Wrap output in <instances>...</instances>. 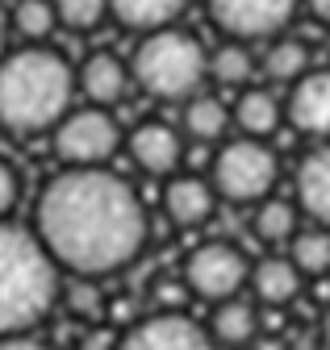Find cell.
I'll return each instance as SVG.
<instances>
[{"instance_id": "cell-1", "label": "cell", "mask_w": 330, "mask_h": 350, "mask_svg": "<svg viewBox=\"0 0 330 350\" xmlns=\"http://www.w3.org/2000/svg\"><path fill=\"white\" fill-rule=\"evenodd\" d=\"M34 234L59 271L105 280L147 246V208L130 180L109 167H63L42 188Z\"/></svg>"}, {"instance_id": "cell-2", "label": "cell", "mask_w": 330, "mask_h": 350, "mask_svg": "<svg viewBox=\"0 0 330 350\" xmlns=\"http://www.w3.org/2000/svg\"><path fill=\"white\" fill-rule=\"evenodd\" d=\"M75 96L71 63L47 42L0 55V125L9 134H47L55 129Z\"/></svg>"}, {"instance_id": "cell-3", "label": "cell", "mask_w": 330, "mask_h": 350, "mask_svg": "<svg viewBox=\"0 0 330 350\" xmlns=\"http://www.w3.org/2000/svg\"><path fill=\"white\" fill-rule=\"evenodd\" d=\"M63 296V271L34 230L0 221V334H21L42 321Z\"/></svg>"}, {"instance_id": "cell-4", "label": "cell", "mask_w": 330, "mask_h": 350, "mask_svg": "<svg viewBox=\"0 0 330 350\" xmlns=\"http://www.w3.org/2000/svg\"><path fill=\"white\" fill-rule=\"evenodd\" d=\"M130 75L155 100H188L196 96L205 79H210V51L201 46V38L180 29V25H163L142 33L130 59Z\"/></svg>"}, {"instance_id": "cell-5", "label": "cell", "mask_w": 330, "mask_h": 350, "mask_svg": "<svg viewBox=\"0 0 330 350\" xmlns=\"http://www.w3.org/2000/svg\"><path fill=\"white\" fill-rule=\"evenodd\" d=\"M276 180H280V159L264 138L238 134L222 142L210 163V184L218 200H230V204H259L264 196L276 192Z\"/></svg>"}, {"instance_id": "cell-6", "label": "cell", "mask_w": 330, "mask_h": 350, "mask_svg": "<svg viewBox=\"0 0 330 350\" xmlns=\"http://www.w3.org/2000/svg\"><path fill=\"white\" fill-rule=\"evenodd\" d=\"M51 142L59 163L67 167H105L121 150V125L109 109L84 105V109H67V117L51 129Z\"/></svg>"}, {"instance_id": "cell-7", "label": "cell", "mask_w": 330, "mask_h": 350, "mask_svg": "<svg viewBox=\"0 0 330 350\" xmlns=\"http://www.w3.org/2000/svg\"><path fill=\"white\" fill-rule=\"evenodd\" d=\"M246 275H251V262L246 254L234 246V242H201L188 258H184V288L188 296H201V300H230L246 288Z\"/></svg>"}, {"instance_id": "cell-8", "label": "cell", "mask_w": 330, "mask_h": 350, "mask_svg": "<svg viewBox=\"0 0 330 350\" xmlns=\"http://www.w3.org/2000/svg\"><path fill=\"white\" fill-rule=\"evenodd\" d=\"M205 13L234 42H268L288 33L293 17L301 13V0H205Z\"/></svg>"}, {"instance_id": "cell-9", "label": "cell", "mask_w": 330, "mask_h": 350, "mask_svg": "<svg viewBox=\"0 0 330 350\" xmlns=\"http://www.w3.org/2000/svg\"><path fill=\"white\" fill-rule=\"evenodd\" d=\"M117 350H218L210 329L184 317L180 309H159L126 329Z\"/></svg>"}, {"instance_id": "cell-10", "label": "cell", "mask_w": 330, "mask_h": 350, "mask_svg": "<svg viewBox=\"0 0 330 350\" xmlns=\"http://www.w3.org/2000/svg\"><path fill=\"white\" fill-rule=\"evenodd\" d=\"M284 121L309 142H330V67H309L297 83H288Z\"/></svg>"}, {"instance_id": "cell-11", "label": "cell", "mask_w": 330, "mask_h": 350, "mask_svg": "<svg viewBox=\"0 0 330 350\" xmlns=\"http://www.w3.org/2000/svg\"><path fill=\"white\" fill-rule=\"evenodd\" d=\"M121 146L130 150V163L138 171H147L151 180H168V175H176L180 163H184V134L172 129L168 121H142V125H134Z\"/></svg>"}, {"instance_id": "cell-12", "label": "cell", "mask_w": 330, "mask_h": 350, "mask_svg": "<svg viewBox=\"0 0 330 350\" xmlns=\"http://www.w3.org/2000/svg\"><path fill=\"white\" fill-rule=\"evenodd\" d=\"M293 200L301 217L330 230V142H314L293 175Z\"/></svg>"}, {"instance_id": "cell-13", "label": "cell", "mask_w": 330, "mask_h": 350, "mask_svg": "<svg viewBox=\"0 0 330 350\" xmlns=\"http://www.w3.org/2000/svg\"><path fill=\"white\" fill-rule=\"evenodd\" d=\"M218 213V192L201 175H168L163 188V217L180 230H196Z\"/></svg>"}, {"instance_id": "cell-14", "label": "cell", "mask_w": 330, "mask_h": 350, "mask_svg": "<svg viewBox=\"0 0 330 350\" xmlns=\"http://www.w3.org/2000/svg\"><path fill=\"white\" fill-rule=\"evenodd\" d=\"M130 83H134L130 63H121L113 51L88 55L84 63H79V71H75V88L84 92L88 105H101V109H113L121 96L130 92Z\"/></svg>"}, {"instance_id": "cell-15", "label": "cell", "mask_w": 330, "mask_h": 350, "mask_svg": "<svg viewBox=\"0 0 330 350\" xmlns=\"http://www.w3.org/2000/svg\"><path fill=\"white\" fill-rule=\"evenodd\" d=\"M246 288L255 292V304H264V309H288L301 296L305 275L297 271V262L288 254H264L259 262H251Z\"/></svg>"}, {"instance_id": "cell-16", "label": "cell", "mask_w": 330, "mask_h": 350, "mask_svg": "<svg viewBox=\"0 0 330 350\" xmlns=\"http://www.w3.org/2000/svg\"><path fill=\"white\" fill-rule=\"evenodd\" d=\"M230 121L242 138H272L276 129L284 125V100L272 92V88H255L246 83L238 88V100L230 105Z\"/></svg>"}, {"instance_id": "cell-17", "label": "cell", "mask_w": 330, "mask_h": 350, "mask_svg": "<svg viewBox=\"0 0 330 350\" xmlns=\"http://www.w3.org/2000/svg\"><path fill=\"white\" fill-rule=\"evenodd\" d=\"M210 338L222 350H251L259 338V304L246 300L242 292L230 300H218L210 317Z\"/></svg>"}, {"instance_id": "cell-18", "label": "cell", "mask_w": 330, "mask_h": 350, "mask_svg": "<svg viewBox=\"0 0 330 350\" xmlns=\"http://www.w3.org/2000/svg\"><path fill=\"white\" fill-rule=\"evenodd\" d=\"M230 105L214 92H196L184 100V113H180V134L192 138V142H222L226 129H230Z\"/></svg>"}, {"instance_id": "cell-19", "label": "cell", "mask_w": 330, "mask_h": 350, "mask_svg": "<svg viewBox=\"0 0 330 350\" xmlns=\"http://www.w3.org/2000/svg\"><path fill=\"white\" fill-rule=\"evenodd\" d=\"M301 230V208L297 200L288 196H264L259 204H251V234L268 246H288V238H293Z\"/></svg>"}, {"instance_id": "cell-20", "label": "cell", "mask_w": 330, "mask_h": 350, "mask_svg": "<svg viewBox=\"0 0 330 350\" xmlns=\"http://www.w3.org/2000/svg\"><path fill=\"white\" fill-rule=\"evenodd\" d=\"M259 67H264V75H268L272 83H284V88H288V83H297V79L314 67V55H309V46H305L301 38L276 33V38H268Z\"/></svg>"}, {"instance_id": "cell-21", "label": "cell", "mask_w": 330, "mask_h": 350, "mask_svg": "<svg viewBox=\"0 0 330 350\" xmlns=\"http://www.w3.org/2000/svg\"><path fill=\"white\" fill-rule=\"evenodd\" d=\"M188 0H109V17L134 33H151L163 25H176Z\"/></svg>"}, {"instance_id": "cell-22", "label": "cell", "mask_w": 330, "mask_h": 350, "mask_svg": "<svg viewBox=\"0 0 330 350\" xmlns=\"http://www.w3.org/2000/svg\"><path fill=\"white\" fill-rule=\"evenodd\" d=\"M284 254L297 262V271L305 280H318V275H330V230L326 226H301L293 238H288Z\"/></svg>"}, {"instance_id": "cell-23", "label": "cell", "mask_w": 330, "mask_h": 350, "mask_svg": "<svg viewBox=\"0 0 330 350\" xmlns=\"http://www.w3.org/2000/svg\"><path fill=\"white\" fill-rule=\"evenodd\" d=\"M255 55H251V42H234L226 38L222 46L210 51V79L222 88H246L255 79Z\"/></svg>"}, {"instance_id": "cell-24", "label": "cell", "mask_w": 330, "mask_h": 350, "mask_svg": "<svg viewBox=\"0 0 330 350\" xmlns=\"http://www.w3.org/2000/svg\"><path fill=\"white\" fill-rule=\"evenodd\" d=\"M9 25H13V33L25 38V42H47V38L59 29V17H55V5H51V0H13Z\"/></svg>"}, {"instance_id": "cell-25", "label": "cell", "mask_w": 330, "mask_h": 350, "mask_svg": "<svg viewBox=\"0 0 330 350\" xmlns=\"http://www.w3.org/2000/svg\"><path fill=\"white\" fill-rule=\"evenodd\" d=\"M51 5H55L59 25L75 33H88L109 17V0H51Z\"/></svg>"}, {"instance_id": "cell-26", "label": "cell", "mask_w": 330, "mask_h": 350, "mask_svg": "<svg viewBox=\"0 0 330 350\" xmlns=\"http://www.w3.org/2000/svg\"><path fill=\"white\" fill-rule=\"evenodd\" d=\"M63 300H67V309L75 317H97L105 309V296H101V280L92 275H71V284L63 288Z\"/></svg>"}, {"instance_id": "cell-27", "label": "cell", "mask_w": 330, "mask_h": 350, "mask_svg": "<svg viewBox=\"0 0 330 350\" xmlns=\"http://www.w3.org/2000/svg\"><path fill=\"white\" fill-rule=\"evenodd\" d=\"M17 196H21V175L13 171V163L0 159V221H5V217L13 213Z\"/></svg>"}, {"instance_id": "cell-28", "label": "cell", "mask_w": 330, "mask_h": 350, "mask_svg": "<svg viewBox=\"0 0 330 350\" xmlns=\"http://www.w3.org/2000/svg\"><path fill=\"white\" fill-rule=\"evenodd\" d=\"M0 350H51L38 334L21 329V334H0Z\"/></svg>"}, {"instance_id": "cell-29", "label": "cell", "mask_w": 330, "mask_h": 350, "mask_svg": "<svg viewBox=\"0 0 330 350\" xmlns=\"http://www.w3.org/2000/svg\"><path fill=\"white\" fill-rule=\"evenodd\" d=\"M301 9H305L318 25H326V29H330V0H301Z\"/></svg>"}, {"instance_id": "cell-30", "label": "cell", "mask_w": 330, "mask_h": 350, "mask_svg": "<svg viewBox=\"0 0 330 350\" xmlns=\"http://www.w3.org/2000/svg\"><path fill=\"white\" fill-rule=\"evenodd\" d=\"M5 25H9V13H5V0H0V55H5Z\"/></svg>"}, {"instance_id": "cell-31", "label": "cell", "mask_w": 330, "mask_h": 350, "mask_svg": "<svg viewBox=\"0 0 330 350\" xmlns=\"http://www.w3.org/2000/svg\"><path fill=\"white\" fill-rule=\"evenodd\" d=\"M322 342H326V346H330V309H326V313H322Z\"/></svg>"}]
</instances>
